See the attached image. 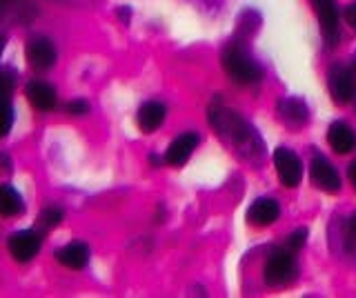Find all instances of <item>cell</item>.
<instances>
[{
    "label": "cell",
    "mask_w": 356,
    "mask_h": 298,
    "mask_svg": "<svg viewBox=\"0 0 356 298\" xmlns=\"http://www.w3.org/2000/svg\"><path fill=\"white\" fill-rule=\"evenodd\" d=\"M211 125L218 129L220 138L227 142L243 160H259L261 158V138L254 134V129L234 112H220L211 109Z\"/></svg>",
    "instance_id": "obj_1"
},
{
    "label": "cell",
    "mask_w": 356,
    "mask_h": 298,
    "mask_svg": "<svg viewBox=\"0 0 356 298\" xmlns=\"http://www.w3.org/2000/svg\"><path fill=\"white\" fill-rule=\"evenodd\" d=\"M222 67H225L227 76L236 85H254V83H259L263 76L259 63L245 51V47L236 45V42L229 45L225 53H222Z\"/></svg>",
    "instance_id": "obj_2"
},
{
    "label": "cell",
    "mask_w": 356,
    "mask_h": 298,
    "mask_svg": "<svg viewBox=\"0 0 356 298\" xmlns=\"http://www.w3.org/2000/svg\"><path fill=\"white\" fill-rule=\"evenodd\" d=\"M263 279L267 285L272 287H281L289 285L296 279V258H294V249L283 247L276 249L270 258H267L265 267H263Z\"/></svg>",
    "instance_id": "obj_3"
},
{
    "label": "cell",
    "mask_w": 356,
    "mask_h": 298,
    "mask_svg": "<svg viewBox=\"0 0 356 298\" xmlns=\"http://www.w3.org/2000/svg\"><path fill=\"white\" fill-rule=\"evenodd\" d=\"M25 56L29 60V65L33 69H40V72H47L51 69L56 60H58V49H56L54 40L47 36H33L27 40V47H25Z\"/></svg>",
    "instance_id": "obj_4"
},
{
    "label": "cell",
    "mask_w": 356,
    "mask_h": 298,
    "mask_svg": "<svg viewBox=\"0 0 356 298\" xmlns=\"http://www.w3.org/2000/svg\"><path fill=\"white\" fill-rule=\"evenodd\" d=\"M327 87L332 94V101L337 105H348L356 94L354 74L345 65H332L327 74Z\"/></svg>",
    "instance_id": "obj_5"
},
{
    "label": "cell",
    "mask_w": 356,
    "mask_h": 298,
    "mask_svg": "<svg viewBox=\"0 0 356 298\" xmlns=\"http://www.w3.org/2000/svg\"><path fill=\"white\" fill-rule=\"evenodd\" d=\"M274 167L278 174V181L285 187H296L300 179H303V163L287 147H278L274 151Z\"/></svg>",
    "instance_id": "obj_6"
},
{
    "label": "cell",
    "mask_w": 356,
    "mask_h": 298,
    "mask_svg": "<svg viewBox=\"0 0 356 298\" xmlns=\"http://www.w3.org/2000/svg\"><path fill=\"white\" fill-rule=\"evenodd\" d=\"M312 7H314V12L321 20V31H323V38H325V45L337 47V42L341 38L337 3H334V0H312Z\"/></svg>",
    "instance_id": "obj_7"
},
{
    "label": "cell",
    "mask_w": 356,
    "mask_h": 298,
    "mask_svg": "<svg viewBox=\"0 0 356 298\" xmlns=\"http://www.w3.org/2000/svg\"><path fill=\"white\" fill-rule=\"evenodd\" d=\"M40 245H42L40 234L38 231H31V229L16 231V234L9 236V242H7L11 258L16 263H29L40 251Z\"/></svg>",
    "instance_id": "obj_8"
},
{
    "label": "cell",
    "mask_w": 356,
    "mask_h": 298,
    "mask_svg": "<svg viewBox=\"0 0 356 298\" xmlns=\"http://www.w3.org/2000/svg\"><path fill=\"white\" fill-rule=\"evenodd\" d=\"M309 176L312 183H314L321 192L325 194H339L341 192V176L334 169V165L323 158V156H314L309 163Z\"/></svg>",
    "instance_id": "obj_9"
},
{
    "label": "cell",
    "mask_w": 356,
    "mask_h": 298,
    "mask_svg": "<svg viewBox=\"0 0 356 298\" xmlns=\"http://www.w3.org/2000/svg\"><path fill=\"white\" fill-rule=\"evenodd\" d=\"M198 142H200V138H198L196 131L181 134L178 138L172 140L170 149H167V154H165V160L170 165H174V167H181V165H185L189 160V156L194 154V149L198 147Z\"/></svg>",
    "instance_id": "obj_10"
},
{
    "label": "cell",
    "mask_w": 356,
    "mask_h": 298,
    "mask_svg": "<svg viewBox=\"0 0 356 298\" xmlns=\"http://www.w3.org/2000/svg\"><path fill=\"white\" fill-rule=\"evenodd\" d=\"M25 96L31 103V107L40 109V112H51V109L58 105V94L56 90L44 81H31L25 87Z\"/></svg>",
    "instance_id": "obj_11"
},
{
    "label": "cell",
    "mask_w": 356,
    "mask_h": 298,
    "mask_svg": "<svg viewBox=\"0 0 356 298\" xmlns=\"http://www.w3.org/2000/svg\"><path fill=\"white\" fill-rule=\"evenodd\" d=\"M278 118H281V123H285L287 127L298 129L309 120V109L300 98H283V101L278 103Z\"/></svg>",
    "instance_id": "obj_12"
},
{
    "label": "cell",
    "mask_w": 356,
    "mask_h": 298,
    "mask_svg": "<svg viewBox=\"0 0 356 298\" xmlns=\"http://www.w3.org/2000/svg\"><path fill=\"white\" fill-rule=\"evenodd\" d=\"M278 214H281V207L274 198H256L248 209V220L254 227H267L276 223Z\"/></svg>",
    "instance_id": "obj_13"
},
{
    "label": "cell",
    "mask_w": 356,
    "mask_h": 298,
    "mask_svg": "<svg viewBox=\"0 0 356 298\" xmlns=\"http://www.w3.org/2000/svg\"><path fill=\"white\" fill-rule=\"evenodd\" d=\"M327 142L337 154H350L356 147V134L348 123H332L327 129Z\"/></svg>",
    "instance_id": "obj_14"
},
{
    "label": "cell",
    "mask_w": 356,
    "mask_h": 298,
    "mask_svg": "<svg viewBox=\"0 0 356 298\" xmlns=\"http://www.w3.org/2000/svg\"><path fill=\"white\" fill-rule=\"evenodd\" d=\"M165 116H167L165 105L159 101H149V103L140 105L136 120H138V127L145 131V134H152V131H156L165 123Z\"/></svg>",
    "instance_id": "obj_15"
},
{
    "label": "cell",
    "mask_w": 356,
    "mask_h": 298,
    "mask_svg": "<svg viewBox=\"0 0 356 298\" xmlns=\"http://www.w3.org/2000/svg\"><path fill=\"white\" fill-rule=\"evenodd\" d=\"M56 260L65 265L67 270H83L89 263V247L85 242H70L56 254Z\"/></svg>",
    "instance_id": "obj_16"
},
{
    "label": "cell",
    "mask_w": 356,
    "mask_h": 298,
    "mask_svg": "<svg viewBox=\"0 0 356 298\" xmlns=\"http://www.w3.org/2000/svg\"><path fill=\"white\" fill-rule=\"evenodd\" d=\"M0 212H3V216H18L25 212L22 196L11 185L0 187Z\"/></svg>",
    "instance_id": "obj_17"
},
{
    "label": "cell",
    "mask_w": 356,
    "mask_h": 298,
    "mask_svg": "<svg viewBox=\"0 0 356 298\" xmlns=\"http://www.w3.org/2000/svg\"><path fill=\"white\" fill-rule=\"evenodd\" d=\"M63 209L60 207H47V209H44V212H42V216H40V220H42V223L44 225H47V227H58L60 223H63Z\"/></svg>",
    "instance_id": "obj_18"
},
{
    "label": "cell",
    "mask_w": 356,
    "mask_h": 298,
    "mask_svg": "<svg viewBox=\"0 0 356 298\" xmlns=\"http://www.w3.org/2000/svg\"><path fill=\"white\" fill-rule=\"evenodd\" d=\"M305 240H307V229L305 227H300V229H296L292 236H289V240H287V247L289 249H294V251H298L300 247L305 245Z\"/></svg>",
    "instance_id": "obj_19"
},
{
    "label": "cell",
    "mask_w": 356,
    "mask_h": 298,
    "mask_svg": "<svg viewBox=\"0 0 356 298\" xmlns=\"http://www.w3.org/2000/svg\"><path fill=\"white\" fill-rule=\"evenodd\" d=\"M67 114H72V116H85V114H89V103L83 101V98H76V101H72L70 105H67Z\"/></svg>",
    "instance_id": "obj_20"
},
{
    "label": "cell",
    "mask_w": 356,
    "mask_h": 298,
    "mask_svg": "<svg viewBox=\"0 0 356 298\" xmlns=\"http://www.w3.org/2000/svg\"><path fill=\"white\" fill-rule=\"evenodd\" d=\"M345 20H348V25L356 31V3L348 5V9H345Z\"/></svg>",
    "instance_id": "obj_21"
},
{
    "label": "cell",
    "mask_w": 356,
    "mask_h": 298,
    "mask_svg": "<svg viewBox=\"0 0 356 298\" xmlns=\"http://www.w3.org/2000/svg\"><path fill=\"white\" fill-rule=\"evenodd\" d=\"M11 125H14V107L7 105V123H5V129H3V134H5V136L11 131Z\"/></svg>",
    "instance_id": "obj_22"
},
{
    "label": "cell",
    "mask_w": 356,
    "mask_h": 298,
    "mask_svg": "<svg viewBox=\"0 0 356 298\" xmlns=\"http://www.w3.org/2000/svg\"><path fill=\"white\" fill-rule=\"evenodd\" d=\"M350 181H352L354 190H356V163H352V165H350Z\"/></svg>",
    "instance_id": "obj_23"
},
{
    "label": "cell",
    "mask_w": 356,
    "mask_h": 298,
    "mask_svg": "<svg viewBox=\"0 0 356 298\" xmlns=\"http://www.w3.org/2000/svg\"><path fill=\"white\" fill-rule=\"evenodd\" d=\"M118 16L127 23V20H129V9H118Z\"/></svg>",
    "instance_id": "obj_24"
}]
</instances>
